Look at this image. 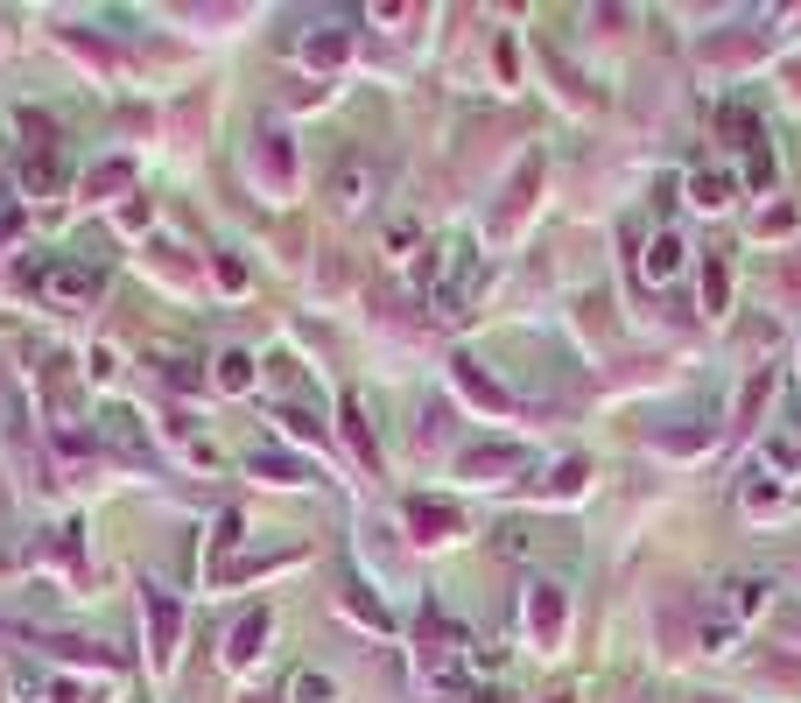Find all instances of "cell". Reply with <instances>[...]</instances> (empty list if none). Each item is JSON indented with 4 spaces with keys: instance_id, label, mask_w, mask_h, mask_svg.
<instances>
[{
    "instance_id": "1",
    "label": "cell",
    "mask_w": 801,
    "mask_h": 703,
    "mask_svg": "<svg viewBox=\"0 0 801 703\" xmlns=\"http://www.w3.org/2000/svg\"><path fill=\"white\" fill-rule=\"evenodd\" d=\"M36 289H42V303H56V310H92L99 303V275L78 267V261H42Z\"/></svg>"
},
{
    "instance_id": "2",
    "label": "cell",
    "mask_w": 801,
    "mask_h": 703,
    "mask_svg": "<svg viewBox=\"0 0 801 703\" xmlns=\"http://www.w3.org/2000/svg\"><path fill=\"white\" fill-rule=\"evenodd\" d=\"M760 605H766V585H760V577H732V585L717 591V626H710L703 640H732L738 626H746L752 612H760Z\"/></svg>"
},
{
    "instance_id": "3",
    "label": "cell",
    "mask_w": 801,
    "mask_h": 703,
    "mask_svg": "<svg viewBox=\"0 0 801 703\" xmlns=\"http://www.w3.org/2000/svg\"><path fill=\"white\" fill-rule=\"evenodd\" d=\"M471 261H479V253H471V239H465V233H450V239L436 247V261H429V289H436V296H465Z\"/></svg>"
},
{
    "instance_id": "4",
    "label": "cell",
    "mask_w": 801,
    "mask_h": 703,
    "mask_svg": "<svg viewBox=\"0 0 801 703\" xmlns=\"http://www.w3.org/2000/svg\"><path fill=\"white\" fill-rule=\"evenodd\" d=\"M689 204H696V212H724V204H732V176H724V170H696L689 176Z\"/></svg>"
},
{
    "instance_id": "5",
    "label": "cell",
    "mask_w": 801,
    "mask_h": 703,
    "mask_svg": "<svg viewBox=\"0 0 801 703\" xmlns=\"http://www.w3.org/2000/svg\"><path fill=\"white\" fill-rule=\"evenodd\" d=\"M359 198H366V162H359V155H345V162L331 170V204H338V212H352Z\"/></svg>"
},
{
    "instance_id": "6",
    "label": "cell",
    "mask_w": 801,
    "mask_h": 703,
    "mask_svg": "<svg viewBox=\"0 0 801 703\" xmlns=\"http://www.w3.org/2000/svg\"><path fill=\"white\" fill-rule=\"evenodd\" d=\"M675 261H682V239L661 233L654 247H647V281H668V275H675Z\"/></svg>"
},
{
    "instance_id": "7",
    "label": "cell",
    "mask_w": 801,
    "mask_h": 703,
    "mask_svg": "<svg viewBox=\"0 0 801 703\" xmlns=\"http://www.w3.org/2000/svg\"><path fill=\"white\" fill-rule=\"evenodd\" d=\"M408 520L422 528V542H443V535L457 528V514H450V506H408Z\"/></svg>"
},
{
    "instance_id": "8",
    "label": "cell",
    "mask_w": 801,
    "mask_h": 703,
    "mask_svg": "<svg viewBox=\"0 0 801 703\" xmlns=\"http://www.w3.org/2000/svg\"><path fill=\"white\" fill-rule=\"evenodd\" d=\"M218 387H226V394H246V387H254V359L226 352V359H218Z\"/></svg>"
},
{
    "instance_id": "9",
    "label": "cell",
    "mask_w": 801,
    "mask_h": 703,
    "mask_svg": "<svg viewBox=\"0 0 801 703\" xmlns=\"http://www.w3.org/2000/svg\"><path fill=\"white\" fill-rule=\"evenodd\" d=\"M289 696H295V703H338V682H331V676H309V668H303V676L289 682Z\"/></svg>"
},
{
    "instance_id": "10",
    "label": "cell",
    "mask_w": 801,
    "mask_h": 703,
    "mask_svg": "<svg viewBox=\"0 0 801 703\" xmlns=\"http://www.w3.org/2000/svg\"><path fill=\"white\" fill-rule=\"evenodd\" d=\"M254 640H267V612H260V619H246V626H240V640H232V662H246V654H254Z\"/></svg>"
}]
</instances>
